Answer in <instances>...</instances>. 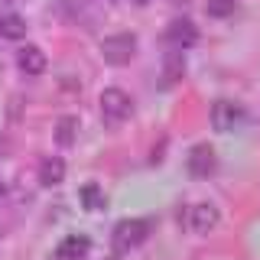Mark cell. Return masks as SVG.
<instances>
[{"label":"cell","mask_w":260,"mask_h":260,"mask_svg":"<svg viewBox=\"0 0 260 260\" xmlns=\"http://www.w3.org/2000/svg\"><path fill=\"white\" fill-rule=\"evenodd\" d=\"M218 221H221V215H218V208L211 202H195V205H185V211H179V224L192 234L215 231Z\"/></svg>","instance_id":"cell-2"},{"label":"cell","mask_w":260,"mask_h":260,"mask_svg":"<svg viewBox=\"0 0 260 260\" xmlns=\"http://www.w3.org/2000/svg\"><path fill=\"white\" fill-rule=\"evenodd\" d=\"M137 55V36L134 32H114V36L101 39V59L108 65H130Z\"/></svg>","instance_id":"cell-4"},{"label":"cell","mask_w":260,"mask_h":260,"mask_svg":"<svg viewBox=\"0 0 260 260\" xmlns=\"http://www.w3.org/2000/svg\"><path fill=\"white\" fill-rule=\"evenodd\" d=\"M7 146H10V143H7V137H4V134H0V159H4V156H7Z\"/></svg>","instance_id":"cell-16"},{"label":"cell","mask_w":260,"mask_h":260,"mask_svg":"<svg viewBox=\"0 0 260 260\" xmlns=\"http://www.w3.org/2000/svg\"><path fill=\"white\" fill-rule=\"evenodd\" d=\"M244 124V108L238 101H215L211 104V127L218 130V134H231V130H238Z\"/></svg>","instance_id":"cell-5"},{"label":"cell","mask_w":260,"mask_h":260,"mask_svg":"<svg viewBox=\"0 0 260 260\" xmlns=\"http://www.w3.org/2000/svg\"><path fill=\"white\" fill-rule=\"evenodd\" d=\"M98 104H101V120L111 127L124 124L130 117V111H134V101H130V94L124 88H104L101 98H98Z\"/></svg>","instance_id":"cell-3"},{"label":"cell","mask_w":260,"mask_h":260,"mask_svg":"<svg viewBox=\"0 0 260 260\" xmlns=\"http://www.w3.org/2000/svg\"><path fill=\"white\" fill-rule=\"evenodd\" d=\"M0 234H4V221H0Z\"/></svg>","instance_id":"cell-18"},{"label":"cell","mask_w":260,"mask_h":260,"mask_svg":"<svg viewBox=\"0 0 260 260\" xmlns=\"http://www.w3.org/2000/svg\"><path fill=\"white\" fill-rule=\"evenodd\" d=\"M234 7H238V0H208V4H205V13L215 16V20H224V16L234 13Z\"/></svg>","instance_id":"cell-15"},{"label":"cell","mask_w":260,"mask_h":260,"mask_svg":"<svg viewBox=\"0 0 260 260\" xmlns=\"http://www.w3.org/2000/svg\"><path fill=\"white\" fill-rule=\"evenodd\" d=\"M185 75V59H182V52H169L166 55V69H162V78H166V85H176L179 78Z\"/></svg>","instance_id":"cell-14"},{"label":"cell","mask_w":260,"mask_h":260,"mask_svg":"<svg viewBox=\"0 0 260 260\" xmlns=\"http://www.w3.org/2000/svg\"><path fill=\"white\" fill-rule=\"evenodd\" d=\"M166 43L176 49V52H185L199 43V26L189 20V16H176L173 23L166 26Z\"/></svg>","instance_id":"cell-6"},{"label":"cell","mask_w":260,"mask_h":260,"mask_svg":"<svg viewBox=\"0 0 260 260\" xmlns=\"http://www.w3.org/2000/svg\"><path fill=\"white\" fill-rule=\"evenodd\" d=\"M78 199H81V205L88 211H104L108 208V195H104V189L98 182H85L81 192H78Z\"/></svg>","instance_id":"cell-11"},{"label":"cell","mask_w":260,"mask_h":260,"mask_svg":"<svg viewBox=\"0 0 260 260\" xmlns=\"http://www.w3.org/2000/svg\"><path fill=\"white\" fill-rule=\"evenodd\" d=\"M130 4H137V7H150L153 0H130Z\"/></svg>","instance_id":"cell-17"},{"label":"cell","mask_w":260,"mask_h":260,"mask_svg":"<svg viewBox=\"0 0 260 260\" xmlns=\"http://www.w3.org/2000/svg\"><path fill=\"white\" fill-rule=\"evenodd\" d=\"M0 36L10 39V43L23 39V36H26V20H23L20 13H4V16H0Z\"/></svg>","instance_id":"cell-13"},{"label":"cell","mask_w":260,"mask_h":260,"mask_svg":"<svg viewBox=\"0 0 260 260\" xmlns=\"http://www.w3.org/2000/svg\"><path fill=\"white\" fill-rule=\"evenodd\" d=\"M36 179H39V185H46V189L59 185L65 179V159L62 156H43L39 159V169H36Z\"/></svg>","instance_id":"cell-10"},{"label":"cell","mask_w":260,"mask_h":260,"mask_svg":"<svg viewBox=\"0 0 260 260\" xmlns=\"http://www.w3.org/2000/svg\"><path fill=\"white\" fill-rule=\"evenodd\" d=\"M78 130H81L78 117L65 114V117H59V120H55V143H59V146H72V143L78 140Z\"/></svg>","instance_id":"cell-12"},{"label":"cell","mask_w":260,"mask_h":260,"mask_svg":"<svg viewBox=\"0 0 260 260\" xmlns=\"http://www.w3.org/2000/svg\"><path fill=\"white\" fill-rule=\"evenodd\" d=\"M88 254H91V241L85 234H69L52 250V260H88Z\"/></svg>","instance_id":"cell-8"},{"label":"cell","mask_w":260,"mask_h":260,"mask_svg":"<svg viewBox=\"0 0 260 260\" xmlns=\"http://www.w3.org/2000/svg\"><path fill=\"white\" fill-rule=\"evenodd\" d=\"M150 228H153V221H146V218H124L111 234L114 250H117V254H130L134 247H140V244L150 238Z\"/></svg>","instance_id":"cell-1"},{"label":"cell","mask_w":260,"mask_h":260,"mask_svg":"<svg viewBox=\"0 0 260 260\" xmlns=\"http://www.w3.org/2000/svg\"><path fill=\"white\" fill-rule=\"evenodd\" d=\"M185 166H189V173L195 179H208L218 169V156H215V150H211L208 143H199V146H192V150H189Z\"/></svg>","instance_id":"cell-7"},{"label":"cell","mask_w":260,"mask_h":260,"mask_svg":"<svg viewBox=\"0 0 260 260\" xmlns=\"http://www.w3.org/2000/svg\"><path fill=\"white\" fill-rule=\"evenodd\" d=\"M16 65H20L23 75L36 78V75H43V72H46V52L39 46H23L20 52H16Z\"/></svg>","instance_id":"cell-9"}]
</instances>
